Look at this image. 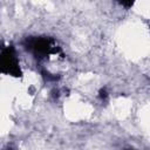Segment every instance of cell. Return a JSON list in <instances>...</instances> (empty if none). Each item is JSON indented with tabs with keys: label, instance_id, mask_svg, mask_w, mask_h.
<instances>
[{
	"label": "cell",
	"instance_id": "cell-1",
	"mask_svg": "<svg viewBox=\"0 0 150 150\" xmlns=\"http://www.w3.org/2000/svg\"><path fill=\"white\" fill-rule=\"evenodd\" d=\"M22 45L25 49L32 53L36 60H43L59 53L62 54L61 47L57 46L56 40L49 36H28L25 39Z\"/></svg>",
	"mask_w": 150,
	"mask_h": 150
},
{
	"label": "cell",
	"instance_id": "cell-2",
	"mask_svg": "<svg viewBox=\"0 0 150 150\" xmlns=\"http://www.w3.org/2000/svg\"><path fill=\"white\" fill-rule=\"evenodd\" d=\"M1 73L13 77L22 76L20 62L13 45H8L1 49Z\"/></svg>",
	"mask_w": 150,
	"mask_h": 150
},
{
	"label": "cell",
	"instance_id": "cell-3",
	"mask_svg": "<svg viewBox=\"0 0 150 150\" xmlns=\"http://www.w3.org/2000/svg\"><path fill=\"white\" fill-rule=\"evenodd\" d=\"M117 1H118V4L121 6H123L125 8H130L135 2V0H117Z\"/></svg>",
	"mask_w": 150,
	"mask_h": 150
}]
</instances>
